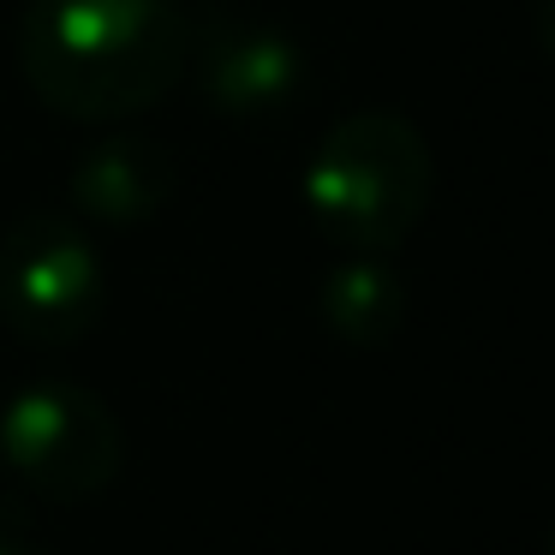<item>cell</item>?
<instances>
[{"label": "cell", "instance_id": "1", "mask_svg": "<svg viewBox=\"0 0 555 555\" xmlns=\"http://www.w3.org/2000/svg\"><path fill=\"white\" fill-rule=\"evenodd\" d=\"M192 18L173 0H30L18 18V73L42 108L78 126L132 120L180 90Z\"/></svg>", "mask_w": 555, "mask_h": 555}, {"label": "cell", "instance_id": "2", "mask_svg": "<svg viewBox=\"0 0 555 555\" xmlns=\"http://www.w3.org/2000/svg\"><path fill=\"white\" fill-rule=\"evenodd\" d=\"M436 162L412 120L388 108L352 114L328 126V138L311 150L305 168V209L317 233L340 251L383 257L406 240L430 209Z\"/></svg>", "mask_w": 555, "mask_h": 555}, {"label": "cell", "instance_id": "3", "mask_svg": "<svg viewBox=\"0 0 555 555\" xmlns=\"http://www.w3.org/2000/svg\"><path fill=\"white\" fill-rule=\"evenodd\" d=\"M0 454L25 490L49 502H90L126 466V436L108 400L78 383H30L0 406Z\"/></svg>", "mask_w": 555, "mask_h": 555}, {"label": "cell", "instance_id": "4", "mask_svg": "<svg viewBox=\"0 0 555 555\" xmlns=\"http://www.w3.org/2000/svg\"><path fill=\"white\" fill-rule=\"evenodd\" d=\"M102 251L61 209H30L0 240V323L18 340L66 347L102 311Z\"/></svg>", "mask_w": 555, "mask_h": 555}, {"label": "cell", "instance_id": "5", "mask_svg": "<svg viewBox=\"0 0 555 555\" xmlns=\"http://www.w3.org/2000/svg\"><path fill=\"white\" fill-rule=\"evenodd\" d=\"M209 102L233 120L251 114H275L293 102V90L305 85V54L287 30L275 25H245V18H216V25L192 30V66Z\"/></svg>", "mask_w": 555, "mask_h": 555}, {"label": "cell", "instance_id": "6", "mask_svg": "<svg viewBox=\"0 0 555 555\" xmlns=\"http://www.w3.org/2000/svg\"><path fill=\"white\" fill-rule=\"evenodd\" d=\"M173 156L150 138H102L73 162V209L85 221H108V228H132L150 221L173 197Z\"/></svg>", "mask_w": 555, "mask_h": 555}, {"label": "cell", "instance_id": "7", "mask_svg": "<svg viewBox=\"0 0 555 555\" xmlns=\"http://www.w3.org/2000/svg\"><path fill=\"white\" fill-rule=\"evenodd\" d=\"M323 323L352 347H376L400 328V281L383 269V257L347 251V263L323 275Z\"/></svg>", "mask_w": 555, "mask_h": 555}, {"label": "cell", "instance_id": "8", "mask_svg": "<svg viewBox=\"0 0 555 555\" xmlns=\"http://www.w3.org/2000/svg\"><path fill=\"white\" fill-rule=\"evenodd\" d=\"M531 30H538V49L555 61V0H538V13H531Z\"/></svg>", "mask_w": 555, "mask_h": 555}, {"label": "cell", "instance_id": "9", "mask_svg": "<svg viewBox=\"0 0 555 555\" xmlns=\"http://www.w3.org/2000/svg\"><path fill=\"white\" fill-rule=\"evenodd\" d=\"M0 555H37V550H25V543H0Z\"/></svg>", "mask_w": 555, "mask_h": 555}]
</instances>
